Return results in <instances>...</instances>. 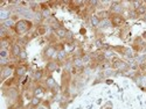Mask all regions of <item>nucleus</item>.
Here are the masks:
<instances>
[{
	"instance_id": "obj_1",
	"label": "nucleus",
	"mask_w": 146,
	"mask_h": 109,
	"mask_svg": "<svg viewBox=\"0 0 146 109\" xmlns=\"http://www.w3.org/2000/svg\"><path fill=\"white\" fill-rule=\"evenodd\" d=\"M34 26V23L31 21V20H27V19H20L13 28V31L15 35H19V36H25L26 34H28V31L32 30Z\"/></svg>"
},
{
	"instance_id": "obj_2",
	"label": "nucleus",
	"mask_w": 146,
	"mask_h": 109,
	"mask_svg": "<svg viewBox=\"0 0 146 109\" xmlns=\"http://www.w3.org/2000/svg\"><path fill=\"white\" fill-rule=\"evenodd\" d=\"M15 69H17V64H15V63H12V64H9L8 66L1 67V72H0V78H1V84H3V82H5L8 78H11V77H13V76H14Z\"/></svg>"
},
{
	"instance_id": "obj_3",
	"label": "nucleus",
	"mask_w": 146,
	"mask_h": 109,
	"mask_svg": "<svg viewBox=\"0 0 146 109\" xmlns=\"http://www.w3.org/2000/svg\"><path fill=\"white\" fill-rule=\"evenodd\" d=\"M3 95L7 100H13L14 102H17L20 99V93H19L17 86L9 87V88H4L3 87Z\"/></svg>"
},
{
	"instance_id": "obj_4",
	"label": "nucleus",
	"mask_w": 146,
	"mask_h": 109,
	"mask_svg": "<svg viewBox=\"0 0 146 109\" xmlns=\"http://www.w3.org/2000/svg\"><path fill=\"white\" fill-rule=\"evenodd\" d=\"M126 7L123 1H111V5L109 7V10L112 15H124Z\"/></svg>"
},
{
	"instance_id": "obj_5",
	"label": "nucleus",
	"mask_w": 146,
	"mask_h": 109,
	"mask_svg": "<svg viewBox=\"0 0 146 109\" xmlns=\"http://www.w3.org/2000/svg\"><path fill=\"white\" fill-rule=\"evenodd\" d=\"M57 51H58V49L56 48V45L49 44V45H47L44 48V50L42 52V57H43V59H46V60L49 62V60H53L54 59V57L56 56Z\"/></svg>"
},
{
	"instance_id": "obj_6",
	"label": "nucleus",
	"mask_w": 146,
	"mask_h": 109,
	"mask_svg": "<svg viewBox=\"0 0 146 109\" xmlns=\"http://www.w3.org/2000/svg\"><path fill=\"white\" fill-rule=\"evenodd\" d=\"M132 49L137 54H145L146 51V42L141 39V37H136L133 40V45H132Z\"/></svg>"
},
{
	"instance_id": "obj_7",
	"label": "nucleus",
	"mask_w": 146,
	"mask_h": 109,
	"mask_svg": "<svg viewBox=\"0 0 146 109\" xmlns=\"http://www.w3.org/2000/svg\"><path fill=\"white\" fill-rule=\"evenodd\" d=\"M27 72H28V65L26 63H20V64H17L14 76L20 80L27 76Z\"/></svg>"
},
{
	"instance_id": "obj_8",
	"label": "nucleus",
	"mask_w": 146,
	"mask_h": 109,
	"mask_svg": "<svg viewBox=\"0 0 146 109\" xmlns=\"http://www.w3.org/2000/svg\"><path fill=\"white\" fill-rule=\"evenodd\" d=\"M110 20H111L112 27H115V28L124 27L125 23H126V19H125L124 15H111Z\"/></svg>"
},
{
	"instance_id": "obj_9",
	"label": "nucleus",
	"mask_w": 146,
	"mask_h": 109,
	"mask_svg": "<svg viewBox=\"0 0 146 109\" xmlns=\"http://www.w3.org/2000/svg\"><path fill=\"white\" fill-rule=\"evenodd\" d=\"M13 10L12 8L8 6V7H4V8H0V21H5V20H8L13 16Z\"/></svg>"
},
{
	"instance_id": "obj_10",
	"label": "nucleus",
	"mask_w": 146,
	"mask_h": 109,
	"mask_svg": "<svg viewBox=\"0 0 146 109\" xmlns=\"http://www.w3.org/2000/svg\"><path fill=\"white\" fill-rule=\"evenodd\" d=\"M13 43H14V41H13V39H12V36H9V37H5V39H0V49L11 50Z\"/></svg>"
},
{
	"instance_id": "obj_11",
	"label": "nucleus",
	"mask_w": 146,
	"mask_h": 109,
	"mask_svg": "<svg viewBox=\"0 0 146 109\" xmlns=\"http://www.w3.org/2000/svg\"><path fill=\"white\" fill-rule=\"evenodd\" d=\"M22 50H23L22 48H21L17 42H14L13 45H12V48H11V57L14 58V59H19L20 54H21Z\"/></svg>"
},
{
	"instance_id": "obj_12",
	"label": "nucleus",
	"mask_w": 146,
	"mask_h": 109,
	"mask_svg": "<svg viewBox=\"0 0 146 109\" xmlns=\"http://www.w3.org/2000/svg\"><path fill=\"white\" fill-rule=\"evenodd\" d=\"M44 85H43V86L47 88V89H49V91H53L56 86H57V82L55 81V79L49 74V76H48L46 79H44V82H43Z\"/></svg>"
},
{
	"instance_id": "obj_13",
	"label": "nucleus",
	"mask_w": 146,
	"mask_h": 109,
	"mask_svg": "<svg viewBox=\"0 0 146 109\" xmlns=\"http://www.w3.org/2000/svg\"><path fill=\"white\" fill-rule=\"evenodd\" d=\"M46 91H47V88L44 86L38 84L34 87V89H33V95L34 96H38V98H40V99H42L43 96H44V94H46Z\"/></svg>"
},
{
	"instance_id": "obj_14",
	"label": "nucleus",
	"mask_w": 146,
	"mask_h": 109,
	"mask_svg": "<svg viewBox=\"0 0 146 109\" xmlns=\"http://www.w3.org/2000/svg\"><path fill=\"white\" fill-rule=\"evenodd\" d=\"M58 62H56V60H49V62H47L46 64V71L48 72V73H53V72H55L56 70H58Z\"/></svg>"
},
{
	"instance_id": "obj_15",
	"label": "nucleus",
	"mask_w": 146,
	"mask_h": 109,
	"mask_svg": "<svg viewBox=\"0 0 146 109\" xmlns=\"http://www.w3.org/2000/svg\"><path fill=\"white\" fill-rule=\"evenodd\" d=\"M43 77H44V71L42 70V69H38V70H35L34 72H33V76H32V79H33V81L34 82H40L42 79H43Z\"/></svg>"
},
{
	"instance_id": "obj_16",
	"label": "nucleus",
	"mask_w": 146,
	"mask_h": 109,
	"mask_svg": "<svg viewBox=\"0 0 146 109\" xmlns=\"http://www.w3.org/2000/svg\"><path fill=\"white\" fill-rule=\"evenodd\" d=\"M68 33H69V30H67L64 27H61V28L54 30V35L56 36V39H58V40H66Z\"/></svg>"
},
{
	"instance_id": "obj_17",
	"label": "nucleus",
	"mask_w": 146,
	"mask_h": 109,
	"mask_svg": "<svg viewBox=\"0 0 146 109\" xmlns=\"http://www.w3.org/2000/svg\"><path fill=\"white\" fill-rule=\"evenodd\" d=\"M68 59V52L66 50H58L57 54H56V57H55V60L58 63H64L66 60Z\"/></svg>"
},
{
	"instance_id": "obj_18",
	"label": "nucleus",
	"mask_w": 146,
	"mask_h": 109,
	"mask_svg": "<svg viewBox=\"0 0 146 109\" xmlns=\"http://www.w3.org/2000/svg\"><path fill=\"white\" fill-rule=\"evenodd\" d=\"M96 15L98 16L101 20H105V19H110L111 18V13L109 9H101V10H97L96 12Z\"/></svg>"
},
{
	"instance_id": "obj_19",
	"label": "nucleus",
	"mask_w": 146,
	"mask_h": 109,
	"mask_svg": "<svg viewBox=\"0 0 146 109\" xmlns=\"http://www.w3.org/2000/svg\"><path fill=\"white\" fill-rule=\"evenodd\" d=\"M123 56L129 60V59H135L136 58V52L133 51L132 48H125L124 49V52H123Z\"/></svg>"
},
{
	"instance_id": "obj_20",
	"label": "nucleus",
	"mask_w": 146,
	"mask_h": 109,
	"mask_svg": "<svg viewBox=\"0 0 146 109\" xmlns=\"http://www.w3.org/2000/svg\"><path fill=\"white\" fill-rule=\"evenodd\" d=\"M89 21H90L91 26H92L94 28H98L100 22H101V19L96 15V13H92V14L89 16Z\"/></svg>"
},
{
	"instance_id": "obj_21",
	"label": "nucleus",
	"mask_w": 146,
	"mask_h": 109,
	"mask_svg": "<svg viewBox=\"0 0 146 109\" xmlns=\"http://www.w3.org/2000/svg\"><path fill=\"white\" fill-rule=\"evenodd\" d=\"M15 23H17V22L11 18V19H8V20L3 21L0 26H4L5 28H7V29H9V30H13V28H14V26H15Z\"/></svg>"
},
{
	"instance_id": "obj_22",
	"label": "nucleus",
	"mask_w": 146,
	"mask_h": 109,
	"mask_svg": "<svg viewBox=\"0 0 146 109\" xmlns=\"http://www.w3.org/2000/svg\"><path fill=\"white\" fill-rule=\"evenodd\" d=\"M82 60H83L84 66H89V65L94 62V58H92L91 54H84V55L82 56Z\"/></svg>"
},
{
	"instance_id": "obj_23",
	"label": "nucleus",
	"mask_w": 146,
	"mask_h": 109,
	"mask_svg": "<svg viewBox=\"0 0 146 109\" xmlns=\"http://www.w3.org/2000/svg\"><path fill=\"white\" fill-rule=\"evenodd\" d=\"M42 102H43L42 99L38 98V96H33V98L31 99V101H29V106L33 107V108H38Z\"/></svg>"
},
{
	"instance_id": "obj_24",
	"label": "nucleus",
	"mask_w": 146,
	"mask_h": 109,
	"mask_svg": "<svg viewBox=\"0 0 146 109\" xmlns=\"http://www.w3.org/2000/svg\"><path fill=\"white\" fill-rule=\"evenodd\" d=\"M48 29H49V27H48V26H46V25H40V26H38V28H36V35H40V36L47 35Z\"/></svg>"
},
{
	"instance_id": "obj_25",
	"label": "nucleus",
	"mask_w": 146,
	"mask_h": 109,
	"mask_svg": "<svg viewBox=\"0 0 146 109\" xmlns=\"http://www.w3.org/2000/svg\"><path fill=\"white\" fill-rule=\"evenodd\" d=\"M109 27H112V25H111V20H110V19L101 20L100 26H98L100 29H106V28H109Z\"/></svg>"
},
{
	"instance_id": "obj_26",
	"label": "nucleus",
	"mask_w": 146,
	"mask_h": 109,
	"mask_svg": "<svg viewBox=\"0 0 146 109\" xmlns=\"http://www.w3.org/2000/svg\"><path fill=\"white\" fill-rule=\"evenodd\" d=\"M137 12V15H138V18H143V16H145L146 15V4H145V1H144V4L136 10Z\"/></svg>"
},
{
	"instance_id": "obj_27",
	"label": "nucleus",
	"mask_w": 146,
	"mask_h": 109,
	"mask_svg": "<svg viewBox=\"0 0 146 109\" xmlns=\"http://www.w3.org/2000/svg\"><path fill=\"white\" fill-rule=\"evenodd\" d=\"M41 14L43 16L44 20H48V19H50L52 18V12H50V8L48 7V8H42L41 9Z\"/></svg>"
},
{
	"instance_id": "obj_28",
	"label": "nucleus",
	"mask_w": 146,
	"mask_h": 109,
	"mask_svg": "<svg viewBox=\"0 0 146 109\" xmlns=\"http://www.w3.org/2000/svg\"><path fill=\"white\" fill-rule=\"evenodd\" d=\"M0 58H11V50L0 49Z\"/></svg>"
},
{
	"instance_id": "obj_29",
	"label": "nucleus",
	"mask_w": 146,
	"mask_h": 109,
	"mask_svg": "<svg viewBox=\"0 0 146 109\" xmlns=\"http://www.w3.org/2000/svg\"><path fill=\"white\" fill-rule=\"evenodd\" d=\"M36 109H50V107H49V102H48L47 100H44L38 108H36Z\"/></svg>"
},
{
	"instance_id": "obj_30",
	"label": "nucleus",
	"mask_w": 146,
	"mask_h": 109,
	"mask_svg": "<svg viewBox=\"0 0 146 109\" xmlns=\"http://www.w3.org/2000/svg\"><path fill=\"white\" fill-rule=\"evenodd\" d=\"M27 57H28V55H27V51L23 49L22 51H21V54H20V57H19V60H21V62H25V60L27 59Z\"/></svg>"
},
{
	"instance_id": "obj_31",
	"label": "nucleus",
	"mask_w": 146,
	"mask_h": 109,
	"mask_svg": "<svg viewBox=\"0 0 146 109\" xmlns=\"http://www.w3.org/2000/svg\"><path fill=\"white\" fill-rule=\"evenodd\" d=\"M129 18H130V19H132V20L138 19L137 12H136V10H133V9H130V10H129Z\"/></svg>"
},
{
	"instance_id": "obj_32",
	"label": "nucleus",
	"mask_w": 146,
	"mask_h": 109,
	"mask_svg": "<svg viewBox=\"0 0 146 109\" xmlns=\"http://www.w3.org/2000/svg\"><path fill=\"white\" fill-rule=\"evenodd\" d=\"M7 109H17V104H9Z\"/></svg>"
},
{
	"instance_id": "obj_33",
	"label": "nucleus",
	"mask_w": 146,
	"mask_h": 109,
	"mask_svg": "<svg viewBox=\"0 0 146 109\" xmlns=\"http://www.w3.org/2000/svg\"><path fill=\"white\" fill-rule=\"evenodd\" d=\"M141 39H143V40H144V41L146 42V30H145V31L143 33V35H141Z\"/></svg>"
},
{
	"instance_id": "obj_34",
	"label": "nucleus",
	"mask_w": 146,
	"mask_h": 109,
	"mask_svg": "<svg viewBox=\"0 0 146 109\" xmlns=\"http://www.w3.org/2000/svg\"><path fill=\"white\" fill-rule=\"evenodd\" d=\"M141 19H143V21H144V22H146V15H145V16H143Z\"/></svg>"
},
{
	"instance_id": "obj_35",
	"label": "nucleus",
	"mask_w": 146,
	"mask_h": 109,
	"mask_svg": "<svg viewBox=\"0 0 146 109\" xmlns=\"http://www.w3.org/2000/svg\"><path fill=\"white\" fill-rule=\"evenodd\" d=\"M145 4H146V1H145Z\"/></svg>"
}]
</instances>
